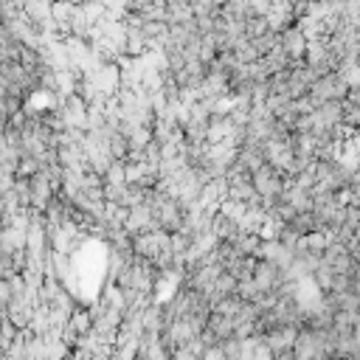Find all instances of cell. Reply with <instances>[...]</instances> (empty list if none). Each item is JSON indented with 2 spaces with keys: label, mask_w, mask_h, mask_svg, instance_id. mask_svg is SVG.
Returning <instances> with one entry per match:
<instances>
[{
  "label": "cell",
  "mask_w": 360,
  "mask_h": 360,
  "mask_svg": "<svg viewBox=\"0 0 360 360\" xmlns=\"http://www.w3.org/2000/svg\"><path fill=\"white\" fill-rule=\"evenodd\" d=\"M299 330L293 327H281V330H268L265 335H259V343L270 352V354H281V352H290L296 343Z\"/></svg>",
  "instance_id": "1"
},
{
  "label": "cell",
  "mask_w": 360,
  "mask_h": 360,
  "mask_svg": "<svg viewBox=\"0 0 360 360\" xmlns=\"http://www.w3.org/2000/svg\"><path fill=\"white\" fill-rule=\"evenodd\" d=\"M279 48L290 57L293 62L304 57V48H307V40H304V34L299 31V26H287L284 31H279Z\"/></svg>",
  "instance_id": "2"
},
{
  "label": "cell",
  "mask_w": 360,
  "mask_h": 360,
  "mask_svg": "<svg viewBox=\"0 0 360 360\" xmlns=\"http://www.w3.org/2000/svg\"><path fill=\"white\" fill-rule=\"evenodd\" d=\"M206 332L217 341V343H226L234 338V321L228 315H217V312H211L208 321H206Z\"/></svg>",
  "instance_id": "3"
},
{
  "label": "cell",
  "mask_w": 360,
  "mask_h": 360,
  "mask_svg": "<svg viewBox=\"0 0 360 360\" xmlns=\"http://www.w3.org/2000/svg\"><path fill=\"white\" fill-rule=\"evenodd\" d=\"M211 237L217 239V242H234V237L239 234V228H237V223H231L228 217H223V214H214L211 217Z\"/></svg>",
  "instance_id": "4"
},
{
  "label": "cell",
  "mask_w": 360,
  "mask_h": 360,
  "mask_svg": "<svg viewBox=\"0 0 360 360\" xmlns=\"http://www.w3.org/2000/svg\"><path fill=\"white\" fill-rule=\"evenodd\" d=\"M290 234H296L299 239L301 237H307V234H312V231H318V226H315V217H312V211H307V214H296V217L284 226Z\"/></svg>",
  "instance_id": "5"
},
{
  "label": "cell",
  "mask_w": 360,
  "mask_h": 360,
  "mask_svg": "<svg viewBox=\"0 0 360 360\" xmlns=\"http://www.w3.org/2000/svg\"><path fill=\"white\" fill-rule=\"evenodd\" d=\"M259 237L257 234H237L234 237V242H228L234 250H237V254L239 257H257V248H259Z\"/></svg>",
  "instance_id": "6"
},
{
  "label": "cell",
  "mask_w": 360,
  "mask_h": 360,
  "mask_svg": "<svg viewBox=\"0 0 360 360\" xmlns=\"http://www.w3.org/2000/svg\"><path fill=\"white\" fill-rule=\"evenodd\" d=\"M330 360H343V357H338V354H335V357H330Z\"/></svg>",
  "instance_id": "7"
}]
</instances>
